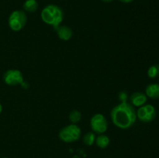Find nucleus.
<instances>
[{"label": "nucleus", "mask_w": 159, "mask_h": 158, "mask_svg": "<svg viewBox=\"0 0 159 158\" xmlns=\"http://www.w3.org/2000/svg\"><path fill=\"white\" fill-rule=\"evenodd\" d=\"M55 31L57 33V35L60 40H64V41H68L71 40L73 36V31L69 26H60L55 28Z\"/></svg>", "instance_id": "obj_9"}, {"label": "nucleus", "mask_w": 159, "mask_h": 158, "mask_svg": "<svg viewBox=\"0 0 159 158\" xmlns=\"http://www.w3.org/2000/svg\"><path fill=\"white\" fill-rule=\"evenodd\" d=\"M68 118H69V120L71 123L77 124L78 122H80V120L82 119V113L79 111H78V110H72V111L69 113Z\"/></svg>", "instance_id": "obj_14"}, {"label": "nucleus", "mask_w": 159, "mask_h": 158, "mask_svg": "<svg viewBox=\"0 0 159 158\" xmlns=\"http://www.w3.org/2000/svg\"><path fill=\"white\" fill-rule=\"evenodd\" d=\"M130 104L134 107H141L145 105L148 101V97L145 93L141 92V91H135L132 93L130 96Z\"/></svg>", "instance_id": "obj_8"}, {"label": "nucleus", "mask_w": 159, "mask_h": 158, "mask_svg": "<svg viewBox=\"0 0 159 158\" xmlns=\"http://www.w3.org/2000/svg\"><path fill=\"white\" fill-rule=\"evenodd\" d=\"M95 143H96V146H97L98 147H99V148L101 149H105L107 148L109 146V144H110V139L108 136H107V135H105L104 133H102V134H99V136L96 138Z\"/></svg>", "instance_id": "obj_11"}, {"label": "nucleus", "mask_w": 159, "mask_h": 158, "mask_svg": "<svg viewBox=\"0 0 159 158\" xmlns=\"http://www.w3.org/2000/svg\"><path fill=\"white\" fill-rule=\"evenodd\" d=\"M110 118L116 127L121 129H128L136 122V110L129 102H120L112 108Z\"/></svg>", "instance_id": "obj_1"}, {"label": "nucleus", "mask_w": 159, "mask_h": 158, "mask_svg": "<svg viewBox=\"0 0 159 158\" xmlns=\"http://www.w3.org/2000/svg\"><path fill=\"white\" fill-rule=\"evenodd\" d=\"M9 26L12 30L19 32L22 30L27 23V15L23 10H15L9 15Z\"/></svg>", "instance_id": "obj_4"}, {"label": "nucleus", "mask_w": 159, "mask_h": 158, "mask_svg": "<svg viewBox=\"0 0 159 158\" xmlns=\"http://www.w3.org/2000/svg\"><path fill=\"white\" fill-rule=\"evenodd\" d=\"M148 76L150 78H156L159 76V64H154L149 67L148 70Z\"/></svg>", "instance_id": "obj_15"}, {"label": "nucleus", "mask_w": 159, "mask_h": 158, "mask_svg": "<svg viewBox=\"0 0 159 158\" xmlns=\"http://www.w3.org/2000/svg\"><path fill=\"white\" fill-rule=\"evenodd\" d=\"M120 2L123 3H130L134 1V0H119Z\"/></svg>", "instance_id": "obj_17"}, {"label": "nucleus", "mask_w": 159, "mask_h": 158, "mask_svg": "<svg viewBox=\"0 0 159 158\" xmlns=\"http://www.w3.org/2000/svg\"><path fill=\"white\" fill-rule=\"evenodd\" d=\"M101 1L104 2H113V0H101Z\"/></svg>", "instance_id": "obj_18"}, {"label": "nucleus", "mask_w": 159, "mask_h": 158, "mask_svg": "<svg viewBox=\"0 0 159 158\" xmlns=\"http://www.w3.org/2000/svg\"><path fill=\"white\" fill-rule=\"evenodd\" d=\"M4 158H8V157H4Z\"/></svg>", "instance_id": "obj_20"}, {"label": "nucleus", "mask_w": 159, "mask_h": 158, "mask_svg": "<svg viewBox=\"0 0 159 158\" xmlns=\"http://www.w3.org/2000/svg\"><path fill=\"white\" fill-rule=\"evenodd\" d=\"M120 100L121 102H127V93L122 91V92L120 94Z\"/></svg>", "instance_id": "obj_16"}, {"label": "nucleus", "mask_w": 159, "mask_h": 158, "mask_svg": "<svg viewBox=\"0 0 159 158\" xmlns=\"http://www.w3.org/2000/svg\"><path fill=\"white\" fill-rule=\"evenodd\" d=\"M82 135V130L81 128L77 124H70L63 127L59 131L58 137L63 142L67 143L76 142L79 140V138Z\"/></svg>", "instance_id": "obj_3"}, {"label": "nucleus", "mask_w": 159, "mask_h": 158, "mask_svg": "<svg viewBox=\"0 0 159 158\" xmlns=\"http://www.w3.org/2000/svg\"><path fill=\"white\" fill-rule=\"evenodd\" d=\"M137 119L144 123H149L156 118L157 112L155 107L150 104H145L139 107L136 111Z\"/></svg>", "instance_id": "obj_5"}, {"label": "nucleus", "mask_w": 159, "mask_h": 158, "mask_svg": "<svg viewBox=\"0 0 159 158\" xmlns=\"http://www.w3.org/2000/svg\"><path fill=\"white\" fill-rule=\"evenodd\" d=\"M23 8L26 12H34L38 9V2L37 0H26L23 3Z\"/></svg>", "instance_id": "obj_12"}, {"label": "nucleus", "mask_w": 159, "mask_h": 158, "mask_svg": "<svg viewBox=\"0 0 159 158\" xmlns=\"http://www.w3.org/2000/svg\"><path fill=\"white\" fill-rule=\"evenodd\" d=\"M2 111V106L1 103H0V114H1Z\"/></svg>", "instance_id": "obj_19"}, {"label": "nucleus", "mask_w": 159, "mask_h": 158, "mask_svg": "<svg viewBox=\"0 0 159 158\" xmlns=\"http://www.w3.org/2000/svg\"><path fill=\"white\" fill-rule=\"evenodd\" d=\"M3 80L6 85L10 86L22 85L23 82V75L20 70L10 69L4 73Z\"/></svg>", "instance_id": "obj_7"}, {"label": "nucleus", "mask_w": 159, "mask_h": 158, "mask_svg": "<svg viewBox=\"0 0 159 158\" xmlns=\"http://www.w3.org/2000/svg\"><path fill=\"white\" fill-rule=\"evenodd\" d=\"M145 94L152 99H159V85L156 83L149 84L145 88Z\"/></svg>", "instance_id": "obj_10"}, {"label": "nucleus", "mask_w": 159, "mask_h": 158, "mask_svg": "<svg viewBox=\"0 0 159 158\" xmlns=\"http://www.w3.org/2000/svg\"><path fill=\"white\" fill-rule=\"evenodd\" d=\"M96 138V136L94 133H93V132H89V133H85V134L84 135L82 140H83L84 144L90 147V146L93 145V144L95 143Z\"/></svg>", "instance_id": "obj_13"}, {"label": "nucleus", "mask_w": 159, "mask_h": 158, "mask_svg": "<svg viewBox=\"0 0 159 158\" xmlns=\"http://www.w3.org/2000/svg\"><path fill=\"white\" fill-rule=\"evenodd\" d=\"M42 21L54 29L60 26L64 20V12L60 6L50 4L45 6L40 12Z\"/></svg>", "instance_id": "obj_2"}, {"label": "nucleus", "mask_w": 159, "mask_h": 158, "mask_svg": "<svg viewBox=\"0 0 159 158\" xmlns=\"http://www.w3.org/2000/svg\"><path fill=\"white\" fill-rule=\"evenodd\" d=\"M90 127L94 133L102 134L108 129V122L101 113H96L90 119Z\"/></svg>", "instance_id": "obj_6"}]
</instances>
